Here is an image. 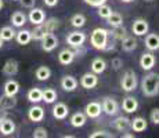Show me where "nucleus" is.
<instances>
[{"instance_id":"obj_45","label":"nucleus","mask_w":159,"mask_h":138,"mask_svg":"<svg viewBox=\"0 0 159 138\" xmlns=\"http://www.w3.org/2000/svg\"><path fill=\"white\" fill-rule=\"evenodd\" d=\"M43 2L47 7H54V6H57L58 0H43Z\"/></svg>"},{"instance_id":"obj_1","label":"nucleus","mask_w":159,"mask_h":138,"mask_svg":"<svg viewBox=\"0 0 159 138\" xmlns=\"http://www.w3.org/2000/svg\"><path fill=\"white\" fill-rule=\"evenodd\" d=\"M141 91L145 97H157L159 94V75L157 72H149L143 78Z\"/></svg>"},{"instance_id":"obj_15","label":"nucleus","mask_w":159,"mask_h":138,"mask_svg":"<svg viewBox=\"0 0 159 138\" xmlns=\"http://www.w3.org/2000/svg\"><path fill=\"white\" fill-rule=\"evenodd\" d=\"M68 115H69V109L64 102H57L56 105L53 106V116L56 119H58V120H64V119H66Z\"/></svg>"},{"instance_id":"obj_7","label":"nucleus","mask_w":159,"mask_h":138,"mask_svg":"<svg viewBox=\"0 0 159 138\" xmlns=\"http://www.w3.org/2000/svg\"><path fill=\"white\" fill-rule=\"evenodd\" d=\"M65 40L71 47H76V46H82L84 42H86V35H84L83 32L75 30V32H71L68 36H66Z\"/></svg>"},{"instance_id":"obj_50","label":"nucleus","mask_w":159,"mask_h":138,"mask_svg":"<svg viewBox=\"0 0 159 138\" xmlns=\"http://www.w3.org/2000/svg\"><path fill=\"white\" fill-rule=\"evenodd\" d=\"M2 47H3V40L0 39V48H2Z\"/></svg>"},{"instance_id":"obj_22","label":"nucleus","mask_w":159,"mask_h":138,"mask_svg":"<svg viewBox=\"0 0 159 138\" xmlns=\"http://www.w3.org/2000/svg\"><path fill=\"white\" fill-rule=\"evenodd\" d=\"M91 72L96 73V75H101L102 72H105L107 69V62L104 58H94L93 61H91Z\"/></svg>"},{"instance_id":"obj_41","label":"nucleus","mask_w":159,"mask_h":138,"mask_svg":"<svg viewBox=\"0 0 159 138\" xmlns=\"http://www.w3.org/2000/svg\"><path fill=\"white\" fill-rule=\"evenodd\" d=\"M111 65H112V68H114L115 70H119L122 66H123V61H122L119 57H116V58H114V60L111 61Z\"/></svg>"},{"instance_id":"obj_13","label":"nucleus","mask_w":159,"mask_h":138,"mask_svg":"<svg viewBox=\"0 0 159 138\" xmlns=\"http://www.w3.org/2000/svg\"><path fill=\"white\" fill-rule=\"evenodd\" d=\"M78 86H79V82L71 75H66L61 79V87L64 88V91L72 93V91H75L78 88Z\"/></svg>"},{"instance_id":"obj_35","label":"nucleus","mask_w":159,"mask_h":138,"mask_svg":"<svg viewBox=\"0 0 159 138\" xmlns=\"http://www.w3.org/2000/svg\"><path fill=\"white\" fill-rule=\"evenodd\" d=\"M107 22H108L112 28L119 26V25H123V18H122V15L119 13H114V11H112L111 15L107 18Z\"/></svg>"},{"instance_id":"obj_4","label":"nucleus","mask_w":159,"mask_h":138,"mask_svg":"<svg viewBox=\"0 0 159 138\" xmlns=\"http://www.w3.org/2000/svg\"><path fill=\"white\" fill-rule=\"evenodd\" d=\"M120 87L123 91L126 93H130V91H134L137 87V75L134 70H126L125 75L122 76L120 79Z\"/></svg>"},{"instance_id":"obj_19","label":"nucleus","mask_w":159,"mask_h":138,"mask_svg":"<svg viewBox=\"0 0 159 138\" xmlns=\"http://www.w3.org/2000/svg\"><path fill=\"white\" fill-rule=\"evenodd\" d=\"M73 60H75V54L69 48H64L58 54V61H60L61 65H69V64L73 62Z\"/></svg>"},{"instance_id":"obj_9","label":"nucleus","mask_w":159,"mask_h":138,"mask_svg":"<svg viewBox=\"0 0 159 138\" xmlns=\"http://www.w3.org/2000/svg\"><path fill=\"white\" fill-rule=\"evenodd\" d=\"M101 112H102L101 104H100V102H96V101H93V102H89L87 105H86V108H84V115H86L87 118H90V119H97V118H100Z\"/></svg>"},{"instance_id":"obj_3","label":"nucleus","mask_w":159,"mask_h":138,"mask_svg":"<svg viewBox=\"0 0 159 138\" xmlns=\"http://www.w3.org/2000/svg\"><path fill=\"white\" fill-rule=\"evenodd\" d=\"M108 38H109V30L104 29V28H96L91 32L90 36V43L96 50H105L107 44H108Z\"/></svg>"},{"instance_id":"obj_18","label":"nucleus","mask_w":159,"mask_h":138,"mask_svg":"<svg viewBox=\"0 0 159 138\" xmlns=\"http://www.w3.org/2000/svg\"><path fill=\"white\" fill-rule=\"evenodd\" d=\"M15 131V123L13 119L4 118L2 122H0V133L3 136H11Z\"/></svg>"},{"instance_id":"obj_27","label":"nucleus","mask_w":159,"mask_h":138,"mask_svg":"<svg viewBox=\"0 0 159 138\" xmlns=\"http://www.w3.org/2000/svg\"><path fill=\"white\" fill-rule=\"evenodd\" d=\"M130 127L133 128V131H136V133H143V131L147 130V127H148V124H147V120L144 118H134V120L130 122Z\"/></svg>"},{"instance_id":"obj_26","label":"nucleus","mask_w":159,"mask_h":138,"mask_svg":"<svg viewBox=\"0 0 159 138\" xmlns=\"http://www.w3.org/2000/svg\"><path fill=\"white\" fill-rule=\"evenodd\" d=\"M86 120H87V116L84 115L83 112H76L71 116V126L72 127H83L86 124Z\"/></svg>"},{"instance_id":"obj_5","label":"nucleus","mask_w":159,"mask_h":138,"mask_svg":"<svg viewBox=\"0 0 159 138\" xmlns=\"http://www.w3.org/2000/svg\"><path fill=\"white\" fill-rule=\"evenodd\" d=\"M101 109H102V112H105L108 116H115L116 113L119 112V105L112 97H105L102 100Z\"/></svg>"},{"instance_id":"obj_11","label":"nucleus","mask_w":159,"mask_h":138,"mask_svg":"<svg viewBox=\"0 0 159 138\" xmlns=\"http://www.w3.org/2000/svg\"><path fill=\"white\" fill-rule=\"evenodd\" d=\"M149 29V25L148 22L144 20V18H139L133 22V26H131V30L136 36H144Z\"/></svg>"},{"instance_id":"obj_25","label":"nucleus","mask_w":159,"mask_h":138,"mask_svg":"<svg viewBox=\"0 0 159 138\" xmlns=\"http://www.w3.org/2000/svg\"><path fill=\"white\" fill-rule=\"evenodd\" d=\"M120 42H122V48H123V51H126V53H131V51H134L137 48V40L133 36L126 35Z\"/></svg>"},{"instance_id":"obj_46","label":"nucleus","mask_w":159,"mask_h":138,"mask_svg":"<svg viewBox=\"0 0 159 138\" xmlns=\"http://www.w3.org/2000/svg\"><path fill=\"white\" fill-rule=\"evenodd\" d=\"M4 118H7V110L0 108V122H2Z\"/></svg>"},{"instance_id":"obj_48","label":"nucleus","mask_w":159,"mask_h":138,"mask_svg":"<svg viewBox=\"0 0 159 138\" xmlns=\"http://www.w3.org/2000/svg\"><path fill=\"white\" fill-rule=\"evenodd\" d=\"M3 6H4V3H3V0H0V10L3 8Z\"/></svg>"},{"instance_id":"obj_49","label":"nucleus","mask_w":159,"mask_h":138,"mask_svg":"<svg viewBox=\"0 0 159 138\" xmlns=\"http://www.w3.org/2000/svg\"><path fill=\"white\" fill-rule=\"evenodd\" d=\"M122 2H123V3H131L133 0H122Z\"/></svg>"},{"instance_id":"obj_43","label":"nucleus","mask_w":159,"mask_h":138,"mask_svg":"<svg viewBox=\"0 0 159 138\" xmlns=\"http://www.w3.org/2000/svg\"><path fill=\"white\" fill-rule=\"evenodd\" d=\"M20 3L24 8H32V7H35L36 0H20Z\"/></svg>"},{"instance_id":"obj_17","label":"nucleus","mask_w":159,"mask_h":138,"mask_svg":"<svg viewBox=\"0 0 159 138\" xmlns=\"http://www.w3.org/2000/svg\"><path fill=\"white\" fill-rule=\"evenodd\" d=\"M122 109L126 113H134L139 109V101L134 97H126L123 98V102H122Z\"/></svg>"},{"instance_id":"obj_31","label":"nucleus","mask_w":159,"mask_h":138,"mask_svg":"<svg viewBox=\"0 0 159 138\" xmlns=\"http://www.w3.org/2000/svg\"><path fill=\"white\" fill-rule=\"evenodd\" d=\"M15 33L17 32H15L11 26H3L2 29H0V39H2L3 42H10L15 38Z\"/></svg>"},{"instance_id":"obj_37","label":"nucleus","mask_w":159,"mask_h":138,"mask_svg":"<svg viewBox=\"0 0 159 138\" xmlns=\"http://www.w3.org/2000/svg\"><path fill=\"white\" fill-rule=\"evenodd\" d=\"M98 11H97V14H98V17H101V18H104V20H107V18L111 15V13H112V8L109 7L108 4H101V6H98Z\"/></svg>"},{"instance_id":"obj_21","label":"nucleus","mask_w":159,"mask_h":138,"mask_svg":"<svg viewBox=\"0 0 159 138\" xmlns=\"http://www.w3.org/2000/svg\"><path fill=\"white\" fill-rule=\"evenodd\" d=\"M17 105V98L15 96H7V94H3L0 97V108L2 109H13L14 106Z\"/></svg>"},{"instance_id":"obj_44","label":"nucleus","mask_w":159,"mask_h":138,"mask_svg":"<svg viewBox=\"0 0 159 138\" xmlns=\"http://www.w3.org/2000/svg\"><path fill=\"white\" fill-rule=\"evenodd\" d=\"M107 0H84V3L89 6H91V7H98V6L104 4Z\"/></svg>"},{"instance_id":"obj_6","label":"nucleus","mask_w":159,"mask_h":138,"mask_svg":"<svg viewBox=\"0 0 159 138\" xmlns=\"http://www.w3.org/2000/svg\"><path fill=\"white\" fill-rule=\"evenodd\" d=\"M97 84H98V76L93 72L84 73L80 78V86L83 88H86V90H91V88H94Z\"/></svg>"},{"instance_id":"obj_36","label":"nucleus","mask_w":159,"mask_h":138,"mask_svg":"<svg viewBox=\"0 0 159 138\" xmlns=\"http://www.w3.org/2000/svg\"><path fill=\"white\" fill-rule=\"evenodd\" d=\"M71 24H72V26H75V28L84 26V24H86V17H84L83 14H75L71 18Z\"/></svg>"},{"instance_id":"obj_10","label":"nucleus","mask_w":159,"mask_h":138,"mask_svg":"<svg viewBox=\"0 0 159 138\" xmlns=\"http://www.w3.org/2000/svg\"><path fill=\"white\" fill-rule=\"evenodd\" d=\"M29 21L33 24V25H40L46 21V13L42 8H35L32 7L29 11V15H28Z\"/></svg>"},{"instance_id":"obj_12","label":"nucleus","mask_w":159,"mask_h":138,"mask_svg":"<svg viewBox=\"0 0 159 138\" xmlns=\"http://www.w3.org/2000/svg\"><path fill=\"white\" fill-rule=\"evenodd\" d=\"M28 118L30 122H35V123H39L44 119V109L39 105H33L30 106L28 110Z\"/></svg>"},{"instance_id":"obj_39","label":"nucleus","mask_w":159,"mask_h":138,"mask_svg":"<svg viewBox=\"0 0 159 138\" xmlns=\"http://www.w3.org/2000/svg\"><path fill=\"white\" fill-rule=\"evenodd\" d=\"M89 137H90V138H98V137H104V138H112V137H114V134L108 133V131H105V130H98V131H94V133H91Z\"/></svg>"},{"instance_id":"obj_30","label":"nucleus","mask_w":159,"mask_h":138,"mask_svg":"<svg viewBox=\"0 0 159 138\" xmlns=\"http://www.w3.org/2000/svg\"><path fill=\"white\" fill-rule=\"evenodd\" d=\"M35 76H36V79H38V80L46 82V80H48V79H50V76H51V70H50V68H48V66L42 65V66H39V68L36 69Z\"/></svg>"},{"instance_id":"obj_40","label":"nucleus","mask_w":159,"mask_h":138,"mask_svg":"<svg viewBox=\"0 0 159 138\" xmlns=\"http://www.w3.org/2000/svg\"><path fill=\"white\" fill-rule=\"evenodd\" d=\"M149 119H151V122L154 124H159V109L158 108H155V109H152L151 110V115H149Z\"/></svg>"},{"instance_id":"obj_20","label":"nucleus","mask_w":159,"mask_h":138,"mask_svg":"<svg viewBox=\"0 0 159 138\" xmlns=\"http://www.w3.org/2000/svg\"><path fill=\"white\" fill-rule=\"evenodd\" d=\"M145 47L149 51H158L159 48V36L158 33H149L145 36Z\"/></svg>"},{"instance_id":"obj_47","label":"nucleus","mask_w":159,"mask_h":138,"mask_svg":"<svg viewBox=\"0 0 159 138\" xmlns=\"http://www.w3.org/2000/svg\"><path fill=\"white\" fill-rule=\"evenodd\" d=\"M134 134H123V138H133Z\"/></svg>"},{"instance_id":"obj_29","label":"nucleus","mask_w":159,"mask_h":138,"mask_svg":"<svg viewBox=\"0 0 159 138\" xmlns=\"http://www.w3.org/2000/svg\"><path fill=\"white\" fill-rule=\"evenodd\" d=\"M4 94L7 96H17L18 91H20V83L17 80H8L4 83Z\"/></svg>"},{"instance_id":"obj_33","label":"nucleus","mask_w":159,"mask_h":138,"mask_svg":"<svg viewBox=\"0 0 159 138\" xmlns=\"http://www.w3.org/2000/svg\"><path fill=\"white\" fill-rule=\"evenodd\" d=\"M42 91L43 90H40L39 87H33V88H30V90L28 91V101H30L32 104H38V102H40L42 101Z\"/></svg>"},{"instance_id":"obj_24","label":"nucleus","mask_w":159,"mask_h":138,"mask_svg":"<svg viewBox=\"0 0 159 138\" xmlns=\"http://www.w3.org/2000/svg\"><path fill=\"white\" fill-rule=\"evenodd\" d=\"M15 40H17L18 44L26 46V44H29L30 40H32V33H30V30H28V29H22V30L15 33Z\"/></svg>"},{"instance_id":"obj_34","label":"nucleus","mask_w":159,"mask_h":138,"mask_svg":"<svg viewBox=\"0 0 159 138\" xmlns=\"http://www.w3.org/2000/svg\"><path fill=\"white\" fill-rule=\"evenodd\" d=\"M109 35L114 36L115 40H122L125 36L127 35V30L123 25H119V26H114L112 30H109Z\"/></svg>"},{"instance_id":"obj_8","label":"nucleus","mask_w":159,"mask_h":138,"mask_svg":"<svg viewBox=\"0 0 159 138\" xmlns=\"http://www.w3.org/2000/svg\"><path fill=\"white\" fill-rule=\"evenodd\" d=\"M40 42H42V48H43L44 51H47V53L53 51L54 48L58 46V39H57V36L54 35L53 32L47 33V35H46Z\"/></svg>"},{"instance_id":"obj_16","label":"nucleus","mask_w":159,"mask_h":138,"mask_svg":"<svg viewBox=\"0 0 159 138\" xmlns=\"http://www.w3.org/2000/svg\"><path fill=\"white\" fill-rule=\"evenodd\" d=\"M2 70L6 76H14V75H17L18 70H20V64H18L17 60H7L6 64L3 65Z\"/></svg>"},{"instance_id":"obj_32","label":"nucleus","mask_w":159,"mask_h":138,"mask_svg":"<svg viewBox=\"0 0 159 138\" xmlns=\"http://www.w3.org/2000/svg\"><path fill=\"white\" fill-rule=\"evenodd\" d=\"M57 100V91L54 88H46L42 91V101L46 104H53Z\"/></svg>"},{"instance_id":"obj_14","label":"nucleus","mask_w":159,"mask_h":138,"mask_svg":"<svg viewBox=\"0 0 159 138\" xmlns=\"http://www.w3.org/2000/svg\"><path fill=\"white\" fill-rule=\"evenodd\" d=\"M155 62H157L155 55L151 51L149 53H144L141 55V58H140V66L144 70H151L155 66Z\"/></svg>"},{"instance_id":"obj_2","label":"nucleus","mask_w":159,"mask_h":138,"mask_svg":"<svg viewBox=\"0 0 159 138\" xmlns=\"http://www.w3.org/2000/svg\"><path fill=\"white\" fill-rule=\"evenodd\" d=\"M60 26V21L57 18H48L40 25H36V28L32 30V39L33 40H42L47 33H51Z\"/></svg>"},{"instance_id":"obj_51","label":"nucleus","mask_w":159,"mask_h":138,"mask_svg":"<svg viewBox=\"0 0 159 138\" xmlns=\"http://www.w3.org/2000/svg\"><path fill=\"white\" fill-rule=\"evenodd\" d=\"M145 2H154V0H145Z\"/></svg>"},{"instance_id":"obj_42","label":"nucleus","mask_w":159,"mask_h":138,"mask_svg":"<svg viewBox=\"0 0 159 138\" xmlns=\"http://www.w3.org/2000/svg\"><path fill=\"white\" fill-rule=\"evenodd\" d=\"M73 48V54H75V57H82L83 54H86V48L83 47V44L82 46H76V47H72Z\"/></svg>"},{"instance_id":"obj_38","label":"nucleus","mask_w":159,"mask_h":138,"mask_svg":"<svg viewBox=\"0 0 159 138\" xmlns=\"http://www.w3.org/2000/svg\"><path fill=\"white\" fill-rule=\"evenodd\" d=\"M32 137L33 138H47L48 137V133L44 127H36L32 133Z\"/></svg>"},{"instance_id":"obj_23","label":"nucleus","mask_w":159,"mask_h":138,"mask_svg":"<svg viewBox=\"0 0 159 138\" xmlns=\"http://www.w3.org/2000/svg\"><path fill=\"white\" fill-rule=\"evenodd\" d=\"M130 119L126 118V116H119V118H116L114 120V128L118 131H126L130 128Z\"/></svg>"},{"instance_id":"obj_28","label":"nucleus","mask_w":159,"mask_h":138,"mask_svg":"<svg viewBox=\"0 0 159 138\" xmlns=\"http://www.w3.org/2000/svg\"><path fill=\"white\" fill-rule=\"evenodd\" d=\"M11 24L15 28H21L26 24V15L22 13V11H15V13L11 14Z\"/></svg>"}]
</instances>
